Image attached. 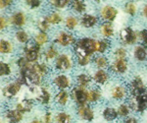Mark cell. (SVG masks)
<instances>
[{
  "instance_id": "5b68a950",
  "label": "cell",
  "mask_w": 147,
  "mask_h": 123,
  "mask_svg": "<svg viewBox=\"0 0 147 123\" xmlns=\"http://www.w3.org/2000/svg\"><path fill=\"white\" fill-rule=\"evenodd\" d=\"M73 60L69 54L63 53L58 55L55 60V68L59 71H68L72 68Z\"/></svg>"
},
{
  "instance_id": "c3c4849f",
  "label": "cell",
  "mask_w": 147,
  "mask_h": 123,
  "mask_svg": "<svg viewBox=\"0 0 147 123\" xmlns=\"http://www.w3.org/2000/svg\"><path fill=\"white\" fill-rule=\"evenodd\" d=\"M13 0H0V9H5L11 5Z\"/></svg>"
},
{
  "instance_id": "603a6c76",
  "label": "cell",
  "mask_w": 147,
  "mask_h": 123,
  "mask_svg": "<svg viewBox=\"0 0 147 123\" xmlns=\"http://www.w3.org/2000/svg\"><path fill=\"white\" fill-rule=\"evenodd\" d=\"M119 116L118 115V111L116 108L114 107H106L105 109L103 110V117L105 120L107 121H114L115 119H117V117Z\"/></svg>"
},
{
  "instance_id": "b9f144b4",
  "label": "cell",
  "mask_w": 147,
  "mask_h": 123,
  "mask_svg": "<svg viewBox=\"0 0 147 123\" xmlns=\"http://www.w3.org/2000/svg\"><path fill=\"white\" fill-rule=\"evenodd\" d=\"M49 25H50V24H49V23L45 20V18H44V19H41V20L39 21V23H38V28H39L40 32L46 33L47 31H48V29H49Z\"/></svg>"
},
{
  "instance_id": "83f0119b",
  "label": "cell",
  "mask_w": 147,
  "mask_h": 123,
  "mask_svg": "<svg viewBox=\"0 0 147 123\" xmlns=\"http://www.w3.org/2000/svg\"><path fill=\"white\" fill-rule=\"evenodd\" d=\"M101 33L106 39H109V37H113L114 35V29L113 26L110 22H105L104 24H102L101 26Z\"/></svg>"
},
{
  "instance_id": "9c48e42d",
  "label": "cell",
  "mask_w": 147,
  "mask_h": 123,
  "mask_svg": "<svg viewBox=\"0 0 147 123\" xmlns=\"http://www.w3.org/2000/svg\"><path fill=\"white\" fill-rule=\"evenodd\" d=\"M55 42L58 44H60L61 46H69L72 44L76 43V39L75 37L67 32H61L57 35Z\"/></svg>"
},
{
  "instance_id": "f546056e",
  "label": "cell",
  "mask_w": 147,
  "mask_h": 123,
  "mask_svg": "<svg viewBox=\"0 0 147 123\" xmlns=\"http://www.w3.org/2000/svg\"><path fill=\"white\" fill-rule=\"evenodd\" d=\"M48 41H49L48 35H47L46 33H43V32H40L37 35H35V37L34 39V41L40 46H42L43 44L47 43Z\"/></svg>"
},
{
  "instance_id": "d4e9b609",
  "label": "cell",
  "mask_w": 147,
  "mask_h": 123,
  "mask_svg": "<svg viewBox=\"0 0 147 123\" xmlns=\"http://www.w3.org/2000/svg\"><path fill=\"white\" fill-rule=\"evenodd\" d=\"M55 123H72V117L67 112H58L54 117Z\"/></svg>"
},
{
  "instance_id": "f35d334b",
  "label": "cell",
  "mask_w": 147,
  "mask_h": 123,
  "mask_svg": "<svg viewBox=\"0 0 147 123\" xmlns=\"http://www.w3.org/2000/svg\"><path fill=\"white\" fill-rule=\"evenodd\" d=\"M50 4L56 8H65L68 5L70 0H49Z\"/></svg>"
},
{
  "instance_id": "d6a6232c",
  "label": "cell",
  "mask_w": 147,
  "mask_h": 123,
  "mask_svg": "<svg viewBox=\"0 0 147 123\" xmlns=\"http://www.w3.org/2000/svg\"><path fill=\"white\" fill-rule=\"evenodd\" d=\"M15 37H16V39H17L20 43H28V42L30 41V37H28V35L23 30L17 31Z\"/></svg>"
},
{
  "instance_id": "7402d4cb",
  "label": "cell",
  "mask_w": 147,
  "mask_h": 123,
  "mask_svg": "<svg viewBox=\"0 0 147 123\" xmlns=\"http://www.w3.org/2000/svg\"><path fill=\"white\" fill-rule=\"evenodd\" d=\"M11 22L14 26L21 28L26 24V16L24 15V13H22V12H17V13H15L12 16Z\"/></svg>"
},
{
  "instance_id": "74e56055",
  "label": "cell",
  "mask_w": 147,
  "mask_h": 123,
  "mask_svg": "<svg viewBox=\"0 0 147 123\" xmlns=\"http://www.w3.org/2000/svg\"><path fill=\"white\" fill-rule=\"evenodd\" d=\"M65 24H66L67 29H69L70 31H73L78 26L79 21H78V19L76 17H74V16H70V17H68L67 19H66Z\"/></svg>"
},
{
  "instance_id": "e0dca14e",
  "label": "cell",
  "mask_w": 147,
  "mask_h": 123,
  "mask_svg": "<svg viewBox=\"0 0 147 123\" xmlns=\"http://www.w3.org/2000/svg\"><path fill=\"white\" fill-rule=\"evenodd\" d=\"M127 88H125L124 86H116L114 87L112 89V91H111V96H112V98L114 100H123V99L125 98V96H127Z\"/></svg>"
},
{
  "instance_id": "52a82bcc",
  "label": "cell",
  "mask_w": 147,
  "mask_h": 123,
  "mask_svg": "<svg viewBox=\"0 0 147 123\" xmlns=\"http://www.w3.org/2000/svg\"><path fill=\"white\" fill-rule=\"evenodd\" d=\"M129 91L132 96H139L146 93V87L140 77H136L130 82Z\"/></svg>"
},
{
  "instance_id": "7dc6e473",
  "label": "cell",
  "mask_w": 147,
  "mask_h": 123,
  "mask_svg": "<svg viewBox=\"0 0 147 123\" xmlns=\"http://www.w3.org/2000/svg\"><path fill=\"white\" fill-rule=\"evenodd\" d=\"M26 1H27L28 5L32 7V8H37V7H39L40 3H41L40 0H26Z\"/></svg>"
},
{
  "instance_id": "836d02e7",
  "label": "cell",
  "mask_w": 147,
  "mask_h": 123,
  "mask_svg": "<svg viewBox=\"0 0 147 123\" xmlns=\"http://www.w3.org/2000/svg\"><path fill=\"white\" fill-rule=\"evenodd\" d=\"M94 64L99 69H104V68L108 67L109 62H108V59L105 56H97V57L94 58Z\"/></svg>"
},
{
  "instance_id": "7c38bea8",
  "label": "cell",
  "mask_w": 147,
  "mask_h": 123,
  "mask_svg": "<svg viewBox=\"0 0 147 123\" xmlns=\"http://www.w3.org/2000/svg\"><path fill=\"white\" fill-rule=\"evenodd\" d=\"M118 15V10L116 8H114L113 6L107 5L103 7L101 10V17L103 20H105L106 22H113L116 19Z\"/></svg>"
},
{
  "instance_id": "f5cc1de1",
  "label": "cell",
  "mask_w": 147,
  "mask_h": 123,
  "mask_svg": "<svg viewBox=\"0 0 147 123\" xmlns=\"http://www.w3.org/2000/svg\"><path fill=\"white\" fill-rule=\"evenodd\" d=\"M0 123H3V120H2L1 118H0Z\"/></svg>"
},
{
  "instance_id": "3957f363",
  "label": "cell",
  "mask_w": 147,
  "mask_h": 123,
  "mask_svg": "<svg viewBox=\"0 0 147 123\" xmlns=\"http://www.w3.org/2000/svg\"><path fill=\"white\" fill-rule=\"evenodd\" d=\"M129 106L136 112H143L147 108V92L139 96H132L129 101Z\"/></svg>"
},
{
  "instance_id": "9a60e30c",
  "label": "cell",
  "mask_w": 147,
  "mask_h": 123,
  "mask_svg": "<svg viewBox=\"0 0 147 123\" xmlns=\"http://www.w3.org/2000/svg\"><path fill=\"white\" fill-rule=\"evenodd\" d=\"M32 107H34V101L30 100V99H24V100L17 103V105L15 106L16 109H18L19 111H21L24 114L32 111Z\"/></svg>"
},
{
  "instance_id": "7bdbcfd3",
  "label": "cell",
  "mask_w": 147,
  "mask_h": 123,
  "mask_svg": "<svg viewBox=\"0 0 147 123\" xmlns=\"http://www.w3.org/2000/svg\"><path fill=\"white\" fill-rule=\"evenodd\" d=\"M91 57L90 56H84V57H79L78 58V63L80 66H86L90 62Z\"/></svg>"
},
{
  "instance_id": "d6986e66",
  "label": "cell",
  "mask_w": 147,
  "mask_h": 123,
  "mask_svg": "<svg viewBox=\"0 0 147 123\" xmlns=\"http://www.w3.org/2000/svg\"><path fill=\"white\" fill-rule=\"evenodd\" d=\"M82 25L84 26V28H92L96 25L98 20L95 16L93 15H89V14H84L82 17Z\"/></svg>"
},
{
  "instance_id": "8d00e7d4",
  "label": "cell",
  "mask_w": 147,
  "mask_h": 123,
  "mask_svg": "<svg viewBox=\"0 0 147 123\" xmlns=\"http://www.w3.org/2000/svg\"><path fill=\"white\" fill-rule=\"evenodd\" d=\"M118 115L121 117H127L130 112V106L129 105H125V103H122L119 105L117 109Z\"/></svg>"
},
{
  "instance_id": "db71d44e",
  "label": "cell",
  "mask_w": 147,
  "mask_h": 123,
  "mask_svg": "<svg viewBox=\"0 0 147 123\" xmlns=\"http://www.w3.org/2000/svg\"><path fill=\"white\" fill-rule=\"evenodd\" d=\"M96 1H100V0H96Z\"/></svg>"
},
{
  "instance_id": "ba28073f",
  "label": "cell",
  "mask_w": 147,
  "mask_h": 123,
  "mask_svg": "<svg viewBox=\"0 0 147 123\" xmlns=\"http://www.w3.org/2000/svg\"><path fill=\"white\" fill-rule=\"evenodd\" d=\"M24 113L16 108H8L4 112V117L8 123H21L24 120Z\"/></svg>"
},
{
  "instance_id": "f907efd6",
  "label": "cell",
  "mask_w": 147,
  "mask_h": 123,
  "mask_svg": "<svg viewBox=\"0 0 147 123\" xmlns=\"http://www.w3.org/2000/svg\"><path fill=\"white\" fill-rule=\"evenodd\" d=\"M142 13H143L144 17H146V18H147V4L143 7V10H142Z\"/></svg>"
},
{
  "instance_id": "5bb4252c",
  "label": "cell",
  "mask_w": 147,
  "mask_h": 123,
  "mask_svg": "<svg viewBox=\"0 0 147 123\" xmlns=\"http://www.w3.org/2000/svg\"><path fill=\"white\" fill-rule=\"evenodd\" d=\"M53 83L59 90H66L71 87V79L67 75H64V74L57 75L54 78Z\"/></svg>"
},
{
  "instance_id": "30bf717a",
  "label": "cell",
  "mask_w": 147,
  "mask_h": 123,
  "mask_svg": "<svg viewBox=\"0 0 147 123\" xmlns=\"http://www.w3.org/2000/svg\"><path fill=\"white\" fill-rule=\"evenodd\" d=\"M120 37L122 41L125 44H134L136 42L137 37L136 33L131 30V28H125L120 32Z\"/></svg>"
},
{
  "instance_id": "816d5d0a",
  "label": "cell",
  "mask_w": 147,
  "mask_h": 123,
  "mask_svg": "<svg viewBox=\"0 0 147 123\" xmlns=\"http://www.w3.org/2000/svg\"><path fill=\"white\" fill-rule=\"evenodd\" d=\"M30 123H42V121H40V120H38V119H34Z\"/></svg>"
},
{
  "instance_id": "ee69618b",
  "label": "cell",
  "mask_w": 147,
  "mask_h": 123,
  "mask_svg": "<svg viewBox=\"0 0 147 123\" xmlns=\"http://www.w3.org/2000/svg\"><path fill=\"white\" fill-rule=\"evenodd\" d=\"M42 123H53V115L50 111H47L42 118Z\"/></svg>"
},
{
  "instance_id": "1f68e13d",
  "label": "cell",
  "mask_w": 147,
  "mask_h": 123,
  "mask_svg": "<svg viewBox=\"0 0 147 123\" xmlns=\"http://www.w3.org/2000/svg\"><path fill=\"white\" fill-rule=\"evenodd\" d=\"M45 20L51 25H57V24H60L62 22V16L59 13H57V12H53L50 15L46 16Z\"/></svg>"
},
{
  "instance_id": "8992f818",
  "label": "cell",
  "mask_w": 147,
  "mask_h": 123,
  "mask_svg": "<svg viewBox=\"0 0 147 123\" xmlns=\"http://www.w3.org/2000/svg\"><path fill=\"white\" fill-rule=\"evenodd\" d=\"M71 96H72L74 101L79 106L86 105V103L88 101H87V91L85 89L80 88V87L73 90Z\"/></svg>"
},
{
  "instance_id": "60d3db41",
  "label": "cell",
  "mask_w": 147,
  "mask_h": 123,
  "mask_svg": "<svg viewBox=\"0 0 147 123\" xmlns=\"http://www.w3.org/2000/svg\"><path fill=\"white\" fill-rule=\"evenodd\" d=\"M127 50L124 47H120V48L116 49L115 50V56L116 59H125L127 57Z\"/></svg>"
},
{
  "instance_id": "bcb514c9",
  "label": "cell",
  "mask_w": 147,
  "mask_h": 123,
  "mask_svg": "<svg viewBox=\"0 0 147 123\" xmlns=\"http://www.w3.org/2000/svg\"><path fill=\"white\" fill-rule=\"evenodd\" d=\"M7 26H8V20L3 16H0V32L5 30Z\"/></svg>"
},
{
  "instance_id": "277c9868",
  "label": "cell",
  "mask_w": 147,
  "mask_h": 123,
  "mask_svg": "<svg viewBox=\"0 0 147 123\" xmlns=\"http://www.w3.org/2000/svg\"><path fill=\"white\" fill-rule=\"evenodd\" d=\"M23 85H24L23 81L19 78L15 82L9 84L8 86L4 87L3 90H2V94L6 99H13L14 96H16L18 94L20 90L22 89Z\"/></svg>"
},
{
  "instance_id": "ac0fdd59",
  "label": "cell",
  "mask_w": 147,
  "mask_h": 123,
  "mask_svg": "<svg viewBox=\"0 0 147 123\" xmlns=\"http://www.w3.org/2000/svg\"><path fill=\"white\" fill-rule=\"evenodd\" d=\"M69 99H70V94H69L68 92L66 91V90H60V91L56 94L54 101H55V103L57 105L64 106L68 103Z\"/></svg>"
},
{
  "instance_id": "7a4b0ae2",
  "label": "cell",
  "mask_w": 147,
  "mask_h": 123,
  "mask_svg": "<svg viewBox=\"0 0 147 123\" xmlns=\"http://www.w3.org/2000/svg\"><path fill=\"white\" fill-rule=\"evenodd\" d=\"M40 46L34 41L26 43L24 47V57H26L30 63H35L40 57Z\"/></svg>"
},
{
  "instance_id": "484cf974",
  "label": "cell",
  "mask_w": 147,
  "mask_h": 123,
  "mask_svg": "<svg viewBox=\"0 0 147 123\" xmlns=\"http://www.w3.org/2000/svg\"><path fill=\"white\" fill-rule=\"evenodd\" d=\"M13 51V44L7 39H0V53L10 54Z\"/></svg>"
},
{
  "instance_id": "4dcf8cb0",
  "label": "cell",
  "mask_w": 147,
  "mask_h": 123,
  "mask_svg": "<svg viewBox=\"0 0 147 123\" xmlns=\"http://www.w3.org/2000/svg\"><path fill=\"white\" fill-rule=\"evenodd\" d=\"M44 57H45L46 60H52V59L58 57V50H57L54 44H52L46 49L45 53H44Z\"/></svg>"
},
{
  "instance_id": "e575fe53",
  "label": "cell",
  "mask_w": 147,
  "mask_h": 123,
  "mask_svg": "<svg viewBox=\"0 0 147 123\" xmlns=\"http://www.w3.org/2000/svg\"><path fill=\"white\" fill-rule=\"evenodd\" d=\"M73 9L78 13H84L86 10V5L82 0H76L73 2Z\"/></svg>"
},
{
  "instance_id": "681fc988",
  "label": "cell",
  "mask_w": 147,
  "mask_h": 123,
  "mask_svg": "<svg viewBox=\"0 0 147 123\" xmlns=\"http://www.w3.org/2000/svg\"><path fill=\"white\" fill-rule=\"evenodd\" d=\"M125 123H137V120L134 117H129L125 120Z\"/></svg>"
},
{
  "instance_id": "ab89813d",
  "label": "cell",
  "mask_w": 147,
  "mask_h": 123,
  "mask_svg": "<svg viewBox=\"0 0 147 123\" xmlns=\"http://www.w3.org/2000/svg\"><path fill=\"white\" fill-rule=\"evenodd\" d=\"M125 12H127V14H129V15L131 16H134L136 13V6L134 3H132V2H129V3H127V5H125Z\"/></svg>"
},
{
  "instance_id": "8fae6325",
  "label": "cell",
  "mask_w": 147,
  "mask_h": 123,
  "mask_svg": "<svg viewBox=\"0 0 147 123\" xmlns=\"http://www.w3.org/2000/svg\"><path fill=\"white\" fill-rule=\"evenodd\" d=\"M78 114L85 121H92L94 118V111L89 105H84L78 107Z\"/></svg>"
},
{
  "instance_id": "cb8c5ba5",
  "label": "cell",
  "mask_w": 147,
  "mask_h": 123,
  "mask_svg": "<svg viewBox=\"0 0 147 123\" xmlns=\"http://www.w3.org/2000/svg\"><path fill=\"white\" fill-rule=\"evenodd\" d=\"M134 57L138 61H145L147 58V50L145 46H137L134 48Z\"/></svg>"
},
{
  "instance_id": "f6af8a7d",
  "label": "cell",
  "mask_w": 147,
  "mask_h": 123,
  "mask_svg": "<svg viewBox=\"0 0 147 123\" xmlns=\"http://www.w3.org/2000/svg\"><path fill=\"white\" fill-rule=\"evenodd\" d=\"M139 37H140L143 46H147V30H142L139 33Z\"/></svg>"
},
{
  "instance_id": "f1b7e54d",
  "label": "cell",
  "mask_w": 147,
  "mask_h": 123,
  "mask_svg": "<svg viewBox=\"0 0 147 123\" xmlns=\"http://www.w3.org/2000/svg\"><path fill=\"white\" fill-rule=\"evenodd\" d=\"M101 99V93L97 89L87 91V101L89 103H97Z\"/></svg>"
},
{
  "instance_id": "4fadbf2b",
  "label": "cell",
  "mask_w": 147,
  "mask_h": 123,
  "mask_svg": "<svg viewBox=\"0 0 147 123\" xmlns=\"http://www.w3.org/2000/svg\"><path fill=\"white\" fill-rule=\"evenodd\" d=\"M111 70L117 74H124L127 70V61L125 59H115L111 64Z\"/></svg>"
},
{
  "instance_id": "4316f807",
  "label": "cell",
  "mask_w": 147,
  "mask_h": 123,
  "mask_svg": "<svg viewBox=\"0 0 147 123\" xmlns=\"http://www.w3.org/2000/svg\"><path fill=\"white\" fill-rule=\"evenodd\" d=\"M109 47H110V41H108V39H104L96 41V51L100 54L105 53L109 49Z\"/></svg>"
},
{
  "instance_id": "ffe728a7",
  "label": "cell",
  "mask_w": 147,
  "mask_h": 123,
  "mask_svg": "<svg viewBox=\"0 0 147 123\" xmlns=\"http://www.w3.org/2000/svg\"><path fill=\"white\" fill-rule=\"evenodd\" d=\"M37 101H39L41 105H48L51 101V94L46 88H41L39 90V94L37 96Z\"/></svg>"
},
{
  "instance_id": "44dd1931",
  "label": "cell",
  "mask_w": 147,
  "mask_h": 123,
  "mask_svg": "<svg viewBox=\"0 0 147 123\" xmlns=\"http://www.w3.org/2000/svg\"><path fill=\"white\" fill-rule=\"evenodd\" d=\"M77 83H78V86L80 88L82 89H86L87 87L90 85L91 83V78L89 75L85 74V73H82V74L78 75L77 77Z\"/></svg>"
},
{
  "instance_id": "2e32d148",
  "label": "cell",
  "mask_w": 147,
  "mask_h": 123,
  "mask_svg": "<svg viewBox=\"0 0 147 123\" xmlns=\"http://www.w3.org/2000/svg\"><path fill=\"white\" fill-rule=\"evenodd\" d=\"M93 80L98 85H105L109 80V74L104 69H98L93 75Z\"/></svg>"
},
{
  "instance_id": "d590c367",
  "label": "cell",
  "mask_w": 147,
  "mask_h": 123,
  "mask_svg": "<svg viewBox=\"0 0 147 123\" xmlns=\"http://www.w3.org/2000/svg\"><path fill=\"white\" fill-rule=\"evenodd\" d=\"M12 70L11 67L8 63L3 62V61H0V77H5L9 76L11 74Z\"/></svg>"
},
{
  "instance_id": "6da1fadb",
  "label": "cell",
  "mask_w": 147,
  "mask_h": 123,
  "mask_svg": "<svg viewBox=\"0 0 147 123\" xmlns=\"http://www.w3.org/2000/svg\"><path fill=\"white\" fill-rule=\"evenodd\" d=\"M74 50L77 57H84V56H91L96 52V41L89 37L80 39L76 41Z\"/></svg>"
},
{
  "instance_id": "11a10c76",
  "label": "cell",
  "mask_w": 147,
  "mask_h": 123,
  "mask_svg": "<svg viewBox=\"0 0 147 123\" xmlns=\"http://www.w3.org/2000/svg\"><path fill=\"white\" fill-rule=\"evenodd\" d=\"M74 1H76V0H74Z\"/></svg>"
}]
</instances>
